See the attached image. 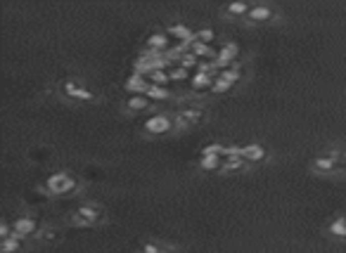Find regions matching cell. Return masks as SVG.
Instances as JSON below:
<instances>
[{
  "mask_svg": "<svg viewBox=\"0 0 346 253\" xmlns=\"http://www.w3.org/2000/svg\"><path fill=\"white\" fill-rule=\"evenodd\" d=\"M107 220H109L107 208H104V204H100V201H81V204H76V206L67 213V218H64V223L69 225V227H83V230H88V227H100V225H104Z\"/></svg>",
  "mask_w": 346,
  "mask_h": 253,
  "instance_id": "obj_1",
  "label": "cell"
},
{
  "mask_svg": "<svg viewBox=\"0 0 346 253\" xmlns=\"http://www.w3.org/2000/svg\"><path fill=\"white\" fill-rule=\"evenodd\" d=\"M308 168L315 175H346V152L339 147H327L311 159Z\"/></svg>",
  "mask_w": 346,
  "mask_h": 253,
  "instance_id": "obj_2",
  "label": "cell"
},
{
  "mask_svg": "<svg viewBox=\"0 0 346 253\" xmlns=\"http://www.w3.org/2000/svg\"><path fill=\"white\" fill-rule=\"evenodd\" d=\"M81 187V180L71 170H52V173H47L43 184H40V189L50 197H69V194L79 192Z\"/></svg>",
  "mask_w": 346,
  "mask_h": 253,
  "instance_id": "obj_3",
  "label": "cell"
},
{
  "mask_svg": "<svg viewBox=\"0 0 346 253\" xmlns=\"http://www.w3.org/2000/svg\"><path fill=\"white\" fill-rule=\"evenodd\" d=\"M57 92L62 95L64 100L79 102V104L97 102V92L93 88H88L81 78H74V76H64L62 81H57Z\"/></svg>",
  "mask_w": 346,
  "mask_h": 253,
  "instance_id": "obj_4",
  "label": "cell"
},
{
  "mask_svg": "<svg viewBox=\"0 0 346 253\" xmlns=\"http://www.w3.org/2000/svg\"><path fill=\"white\" fill-rule=\"evenodd\" d=\"M206 118V109L199 104H190V107H181L173 111V131L176 133H185L190 128H197L199 123H204Z\"/></svg>",
  "mask_w": 346,
  "mask_h": 253,
  "instance_id": "obj_5",
  "label": "cell"
},
{
  "mask_svg": "<svg viewBox=\"0 0 346 253\" xmlns=\"http://www.w3.org/2000/svg\"><path fill=\"white\" fill-rule=\"evenodd\" d=\"M12 230H15L17 237H22L24 241H29V244H36L40 237V232H43V227H40V223L36 220V215L33 213H19L12 220Z\"/></svg>",
  "mask_w": 346,
  "mask_h": 253,
  "instance_id": "obj_6",
  "label": "cell"
},
{
  "mask_svg": "<svg viewBox=\"0 0 346 253\" xmlns=\"http://www.w3.org/2000/svg\"><path fill=\"white\" fill-rule=\"evenodd\" d=\"M142 133H145V135H152V138L176 133L173 131V114L171 111H154V114H150L142 121Z\"/></svg>",
  "mask_w": 346,
  "mask_h": 253,
  "instance_id": "obj_7",
  "label": "cell"
},
{
  "mask_svg": "<svg viewBox=\"0 0 346 253\" xmlns=\"http://www.w3.org/2000/svg\"><path fill=\"white\" fill-rule=\"evenodd\" d=\"M277 19V8L270 5V3H252L249 8V15H247V22L249 24H268Z\"/></svg>",
  "mask_w": 346,
  "mask_h": 253,
  "instance_id": "obj_8",
  "label": "cell"
},
{
  "mask_svg": "<svg viewBox=\"0 0 346 253\" xmlns=\"http://www.w3.org/2000/svg\"><path fill=\"white\" fill-rule=\"evenodd\" d=\"M154 104H157V102L150 100L145 92H142V95H126L124 111H126V114H145V111H152V114H154Z\"/></svg>",
  "mask_w": 346,
  "mask_h": 253,
  "instance_id": "obj_9",
  "label": "cell"
},
{
  "mask_svg": "<svg viewBox=\"0 0 346 253\" xmlns=\"http://www.w3.org/2000/svg\"><path fill=\"white\" fill-rule=\"evenodd\" d=\"M173 43H176V40H173L166 31H159V29L152 31L150 36L145 38V47H147V50H152V52H161V54L168 52V50L173 47Z\"/></svg>",
  "mask_w": 346,
  "mask_h": 253,
  "instance_id": "obj_10",
  "label": "cell"
},
{
  "mask_svg": "<svg viewBox=\"0 0 346 253\" xmlns=\"http://www.w3.org/2000/svg\"><path fill=\"white\" fill-rule=\"evenodd\" d=\"M323 232L327 234L330 239H339V241H346V208L341 213L332 215L330 220L325 223Z\"/></svg>",
  "mask_w": 346,
  "mask_h": 253,
  "instance_id": "obj_11",
  "label": "cell"
},
{
  "mask_svg": "<svg viewBox=\"0 0 346 253\" xmlns=\"http://www.w3.org/2000/svg\"><path fill=\"white\" fill-rule=\"evenodd\" d=\"M240 156H242L244 161L254 166V163H261L268 159V149L259 142H247V145H240Z\"/></svg>",
  "mask_w": 346,
  "mask_h": 253,
  "instance_id": "obj_12",
  "label": "cell"
},
{
  "mask_svg": "<svg viewBox=\"0 0 346 253\" xmlns=\"http://www.w3.org/2000/svg\"><path fill=\"white\" fill-rule=\"evenodd\" d=\"M237 57H240V45L237 43H223L220 47H216V67H230V64H237Z\"/></svg>",
  "mask_w": 346,
  "mask_h": 253,
  "instance_id": "obj_13",
  "label": "cell"
},
{
  "mask_svg": "<svg viewBox=\"0 0 346 253\" xmlns=\"http://www.w3.org/2000/svg\"><path fill=\"white\" fill-rule=\"evenodd\" d=\"M166 33H168L176 43H192V40H195V29H190L188 24H183L181 19L168 24V26H166Z\"/></svg>",
  "mask_w": 346,
  "mask_h": 253,
  "instance_id": "obj_14",
  "label": "cell"
},
{
  "mask_svg": "<svg viewBox=\"0 0 346 253\" xmlns=\"http://www.w3.org/2000/svg\"><path fill=\"white\" fill-rule=\"evenodd\" d=\"M147 88H150V78L145 76V74H140V71H133V74L126 76V81H124L126 95H142V92H147Z\"/></svg>",
  "mask_w": 346,
  "mask_h": 253,
  "instance_id": "obj_15",
  "label": "cell"
},
{
  "mask_svg": "<svg viewBox=\"0 0 346 253\" xmlns=\"http://www.w3.org/2000/svg\"><path fill=\"white\" fill-rule=\"evenodd\" d=\"M216 78L223 81L225 85H230V88H235L242 81V64L237 61V64H230V67H220V69H216Z\"/></svg>",
  "mask_w": 346,
  "mask_h": 253,
  "instance_id": "obj_16",
  "label": "cell"
},
{
  "mask_svg": "<svg viewBox=\"0 0 346 253\" xmlns=\"http://www.w3.org/2000/svg\"><path fill=\"white\" fill-rule=\"evenodd\" d=\"M249 8H252V3H247V0H233V3H225V5L220 8V12L233 17V19H247Z\"/></svg>",
  "mask_w": 346,
  "mask_h": 253,
  "instance_id": "obj_17",
  "label": "cell"
},
{
  "mask_svg": "<svg viewBox=\"0 0 346 253\" xmlns=\"http://www.w3.org/2000/svg\"><path fill=\"white\" fill-rule=\"evenodd\" d=\"M138 253H178V248L173 244H166L161 239H147V241H142Z\"/></svg>",
  "mask_w": 346,
  "mask_h": 253,
  "instance_id": "obj_18",
  "label": "cell"
},
{
  "mask_svg": "<svg viewBox=\"0 0 346 253\" xmlns=\"http://www.w3.org/2000/svg\"><path fill=\"white\" fill-rule=\"evenodd\" d=\"M29 241H24L22 237H17V234H10V237L0 239V253H24L29 248Z\"/></svg>",
  "mask_w": 346,
  "mask_h": 253,
  "instance_id": "obj_19",
  "label": "cell"
},
{
  "mask_svg": "<svg viewBox=\"0 0 346 253\" xmlns=\"http://www.w3.org/2000/svg\"><path fill=\"white\" fill-rule=\"evenodd\" d=\"M213 78H216V74H209V71H192V78H190L188 83H190L192 90H209L211 92Z\"/></svg>",
  "mask_w": 346,
  "mask_h": 253,
  "instance_id": "obj_20",
  "label": "cell"
},
{
  "mask_svg": "<svg viewBox=\"0 0 346 253\" xmlns=\"http://www.w3.org/2000/svg\"><path fill=\"white\" fill-rule=\"evenodd\" d=\"M249 168V163L242 156H223V170L220 173H242Z\"/></svg>",
  "mask_w": 346,
  "mask_h": 253,
  "instance_id": "obj_21",
  "label": "cell"
},
{
  "mask_svg": "<svg viewBox=\"0 0 346 253\" xmlns=\"http://www.w3.org/2000/svg\"><path fill=\"white\" fill-rule=\"evenodd\" d=\"M197 166L206 173H220L223 170V156H199Z\"/></svg>",
  "mask_w": 346,
  "mask_h": 253,
  "instance_id": "obj_22",
  "label": "cell"
},
{
  "mask_svg": "<svg viewBox=\"0 0 346 253\" xmlns=\"http://www.w3.org/2000/svg\"><path fill=\"white\" fill-rule=\"evenodd\" d=\"M150 100H154V102H164V100H168L171 97V90H168V85H154V83H150V88H147V92H145Z\"/></svg>",
  "mask_w": 346,
  "mask_h": 253,
  "instance_id": "obj_23",
  "label": "cell"
},
{
  "mask_svg": "<svg viewBox=\"0 0 346 253\" xmlns=\"http://www.w3.org/2000/svg\"><path fill=\"white\" fill-rule=\"evenodd\" d=\"M168 76H171V81L181 83V81H190V78H192V71L185 69V67H181V64H176V61H173L171 67H168Z\"/></svg>",
  "mask_w": 346,
  "mask_h": 253,
  "instance_id": "obj_24",
  "label": "cell"
},
{
  "mask_svg": "<svg viewBox=\"0 0 346 253\" xmlns=\"http://www.w3.org/2000/svg\"><path fill=\"white\" fill-rule=\"evenodd\" d=\"M225 147L223 142H211V145H204L199 149V156H223L225 154Z\"/></svg>",
  "mask_w": 346,
  "mask_h": 253,
  "instance_id": "obj_25",
  "label": "cell"
},
{
  "mask_svg": "<svg viewBox=\"0 0 346 253\" xmlns=\"http://www.w3.org/2000/svg\"><path fill=\"white\" fill-rule=\"evenodd\" d=\"M147 78H150V83H154V85H168V83H171V76H168V69H157V71H150V74H147Z\"/></svg>",
  "mask_w": 346,
  "mask_h": 253,
  "instance_id": "obj_26",
  "label": "cell"
},
{
  "mask_svg": "<svg viewBox=\"0 0 346 253\" xmlns=\"http://www.w3.org/2000/svg\"><path fill=\"white\" fill-rule=\"evenodd\" d=\"M195 40H202V43H209L211 45L216 40V31L211 26H202V29H195Z\"/></svg>",
  "mask_w": 346,
  "mask_h": 253,
  "instance_id": "obj_27",
  "label": "cell"
}]
</instances>
